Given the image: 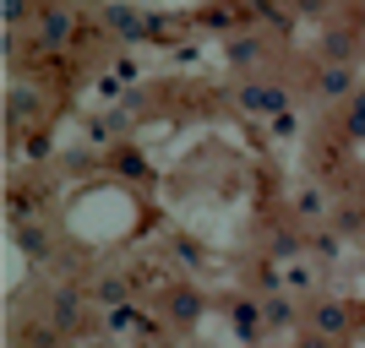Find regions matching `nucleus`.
<instances>
[{"instance_id": "6e6552de", "label": "nucleus", "mask_w": 365, "mask_h": 348, "mask_svg": "<svg viewBox=\"0 0 365 348\" xmlns=\"http://www.w3.org/2000/svg\"><path fill=\"white\" fill-rule=\"evenodd\" d=\"M224 60H229V71H257V65L267 60V38H262V33H240V38H229Z\"/></svg>"}, {"instance_id": "7ed1b4c3", "label": "nucleus", "mask_w": 365, "mask_h": 348, "mask_svg": "<svg viewBox=\"0 0 365 348\" xmlns=\"http://www.w3.org/2000/svg\"><path fill=\"white\" fill-rule=\"evenodd\" d=\"M354 88H360L354 60H317V71H311V93H317L322 104H344Z\"/></svg>"}, {"instance_id": "423d86ee", "label": "nucleus", "mask_w": 365, "mask_h": 348, "mask_svg": "<svg viewBox=\"0 0 365 348\" xmlns=\"http://www.w3.org/2000/svg\"><path fill=\"white\" fill-rule=\"evenodd\" d=\"M262 327L289 337V332H300V327H305V310L289 300V294H278V288H273V294H262Z\"/></svg>"}, {"instance_id": "dca6fc26", "label": "nucleus", "mask_w": 365, "mask_h": 348, "mask_svg": "<svg viewBox=\"0 0 365 348\" xmlns=\"http://www.w3.org/2000/svg\"><path fill=\"white\" fill-rule=\"evenodd\" d=\"M294 131H300V115H294V109L273 115V137H294Z\"/></svg>"}, {"instance_id": "1a4fd4ad", "label": "nucleus", "mask_w": 365, "mask_h": 348, "mask_svg": "<svg viewBox=\"0 0 365 348\" xmlns=\"http://www.w3.org/2000/svg\"><path fill=\"white\" fill-rule=\"evenodd\" d=\"M327 191H317V185H305V191H294V223H305V228H317V223H327Z\"/></svg>"}, {"instance_id": "f257e3e1", "label": "nucleus", "mask_w": 365, "mask_h": 348, "mask_svg": "<svg viewBox=\"0 0 365 348\" xmlns=\"http://www.w3.org/2000/svg\"><path fill=\"white\" fill-rule=\"evenodd\" d=\"M71 38H76V6L71 0H44L28 28V44L49 55V49H71Z\"/></svg>"}, {"instance_id": "f3484780", "label": "nucleus", "mask_w": 365, "mask_h": 348, "mask_svg": "<svg viewBox=\"0 0 365 348\" xmlns=\"http://www.w3.org/2000/svg\"><path fill=\"white\" fill-rule=\"evenodd\" d=\"M289 11L294 16H322V11H327V0H289Z\"/></svg>"}, {"instance_id": "0eeeda50", "label": "nucleus", "mask_w": 365, "mask_h": 348, "mask_svg": "<svg viewBox=\"0 0 365 348\" xmlns=\"http://www.w3.org/2000/svg\"><path fill=\"white\" fill-rule=\"evenodd\" d=\"M202 310H207V300H202L191 283H180V288H169V294H164V321H169V327H197Z\"/></svg>"}, {"instance_id": "9b49d317", "label": "nucleus", "mask_w": 365, "mask_h": 348, "mask_svg": "<svg viewBox=\"0 0 365 348\" xmlns=\"http://www.w3.org/2000/svg\"><path fill=\"white\" fill-rule=\"evenodd\" d=\"M38 115V98H33V88H11V104H6V131H28V120Z\"/></svg>"}, {"instance_id": "9d476101", "label": "nucleus", "mask_w": 365, "mask_h": 348, "mask_svg": "<svg viewBox=\"0 0 365 348\" xmlns=\"http://www.w3.org/2000/svg\"><path fill=\"white\" fill-rule=\"evenodd\" d=\"M360 55V28H327L322 33V60H354Z\"/></svg>"}, {"instance_id": "f8f14e48", "label": "nucleus", "mask_w": 365, "mask_h": 348, "mask_svg": "<svg viewBox=\"0 0 365 348\" xmlns=\"http://www.w3.org/2000/svg\"><path fill=\"white\" fill-rule=\"evenodd\" d=\"M93 305H98V310H115V305H131V283H125L120 273H104L98 283H93Z\"/></svg>"}, {"instance_id": "ddd939ff", "label": "nucleus", "mask_w": 365, "mask_h": 348, "mask_svg": "<svg viewBox=\"0 0 365 348\" xmlns=\"http://www.w3.org/2000/svg\"><path fill=\"white\" fill-rule=\"evenodd\" d=\"M344 137L365 142V88H354L349 98H344Z\"/></svg>"}, {"instance_id": "f03ea898", "label": "nucleus", "mask_w": 365, "mask_h": 348, "mask_svg": "<svg viewBox=\"0 0 365 348\" xmlns=\"http://www.w3.org/2000/svg\"><path fill=\"white\" fill-rule=\"evenodd\" d=\"M294 98L284 82H267V76H245V82H235V109L240 115H257V120H273V115H284Z\"/></svg>"}, {"instance_id": "4468645a", "label": "nucleus", "mask_w": 365, "mask_h": 348, "mask_svg": "<svg viewBox=\"0 0 365 348\" xmlns=\"http://www.w3.org/2000/svg\"><path fill=\"white\" fill-rule=\"evenodd\" d=\"M104 22H109L115 33H120V38H142V16L131 11L125 0H115V6H109V11H104Z\"/></svg>"}, {"instance_id": "39448f33", "label": "nucleus", "mask_w": 365, "mask_h": 348, "mask_svg": "<svg viewBox=\"0 0 365 348\" xmlns=\"http://www.w3.org/2000/svg\"><path fill=\"white\" fill-rule=\"evenodd\" d=\"M82 310H88V305H82V294H76L71 283H55V288H49V327H55L61 337L82 332Z\"/></svg>"}, {"instance_id": "2eb2a0df", "label": "nucleus", "mask_w": 365, "mask_h": 348, "mask_svg": "<svg viewBox=\"0 0 365 348\" xmlns=\"http://www.w3.org/2000/svg\"><path fill=\"white\" fill-rule=\"evenodd\" d=\"M38 6H44V0H6V28H33Z\"/></svg>"}, {"instance_id": "20e7f679", "label": "nucleus", "mask_w": 365, "mask_h": 348, "mask_svg": "<svg viewBox=\"0 0 365 348\" xmlns=\"http://www.w3.org/2000/svg\"><path fill=\"white\" fill-rule=\"evenodd\" d=\"M354 316H349V305L344 300H317V305H305V332L311 337H349Z\"/></svg>"}]
</instances>
